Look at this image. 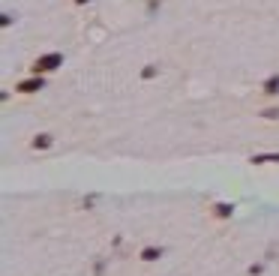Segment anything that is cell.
Returning a JSON list of instances; mask_svg holds the SVG:
<instances>
[{"instance_id":"obj_1","label":"cell","mask_w":279,"mask_h":276,"mask_svg":"<svg viewBox=\"0 0 279 276\" xmlns=\"http://www.w3.org/2000/svg\"><path fill=\"white\" fill-rule=\"evenodd\" d=\"M57 66H63V54L60 51H51V54H42V57H36L33 60V75H42V72H54Z\"/></svg>"},{"instance_id":"obj_2","label":"cell","mask_w":279,"mask_h":276,"mask_svg":"<svg viewBox=\"0 0 279 276\" xmlns=\"http://www.w3.org/2000/svg\"><path fill=\"white\" fill-rule=\"evenodd\" d=\"M42 87H45L42 75H33V78H24V81L15 84V90H18V93H36V90H42Z\"/></svg>"},{"instance_id":"obj_3","label":"cell","mask_w":279,"mask_h":276,"mask_svg":"<svg viewBox=\"0 0 279 276\" xmlns=\"http://www.w3.org/2000/svg\"><path fill=\"white\" fill-rule=\"evenodd\" d=\"M51 144H54V138H51L48 132L36 135V138H33V141H30V147H33V150H45V147H51Z\"/></svg>"},{"instance_id":"obj_4","label":"cell","mask_w":279,"mask_h":276,"mask_svg":"<svg viewBox=\"0 0 279 276\" xmlns=\"http://www.w3.org/2000/svg\"><path fill=\"white\" fill-rule=\"evenodd\" d=\"M231 213H234V204H225V201H219V204L213 207V216H216V219H228Z\"/></svg>"},{"instance_id":"obj_5","label":"cell","mask_w":279,"mask_h":276,"mask_svg":"<svg viewBox=\"0 0 279 276\" xmlns=\"http://www.w3.org/2000/svg\"><path fill=\"white\" fill-rule=\"evenodd\" d=\"M156 258H162V246H144L141 249V261H156Z\"/></svg>"},{"instance_id":"obj_6","label":"cell","mask_w":279,"mask_h":276,"mask_svg":"<svg viewBox=\"0 0 279 276\" xmlns=\"http://www.w3.org/2000/svg\"><path fill=\"white\" fill-rule=\"evenodd\" d=\"M261 90H264L267 96H276V93H279V75H270L264 84H261Z\"/></svg>"},{"instance_id":"obj_7","label":"cell","mask_w":279,"mask_h":276,"mask_svg":"<svg viewBox=\"0 0 279 276\" xmlns=\"http://www.w3.org/2000/svg\"><path fill=\"white\" fill-rule=\"evenodd\" d=\"M255 165H267V162H279V153H261V156H252Z\"/></svg>"},{"instance_id":"obj_8","label":"cell","mask_w":279,"mask_h":276,"mask_svg":"<svg viewBox=\"0 0 279 276\" xmlns=\"http://www.w3.org/2000/svg\"><path fill=\"white\" fill-rule=\"evenodd\" d=\"M156 72H159V66H153V63H150V66H144V69H141V78H147V81H150V78H156Z\"/></svg>"},{"instance_id":"obj_9","label":"cell","mask_w":279,"mask_h":276,"mask_svg":"<svg viewBox=\"0 0 279 276\" xmlns=\"http://www.w3.org/2000/svg\"><path fill=\"white\" fill-rule=\"evenodd\" d=\"M261 117H264V120H279V108H264Z\"/></svg>"},{"instance_id":"obj_10","label":"cell","mask_w":279,"mask_h":276,"mask_svg":"<svg viewBox=\"0 0 279 276\" xmlns=\"http://www.w3.org/2000/svg\"><path fill=\"white\" fill-rule=\"evenodd\" d=\"M0 24L9 27V24H12V15H9V12H3V15H0Z\"/></svg>"},{"instance_id":"obj_11","label":"cell","mask_w":279,"mask_h":276,"mask_svg":"<svg viewBox=\"0 0 279 276\" xmlns=\"http://www.w3.org/2000/svg\"><path fill=\"white\" fill-rule=\"evenodd\" d=\"M261 270H264V264H252V267H249V273H252V276H258Z\"/></svg>"},{"instance_id":"obj_12","label":"cell","mask_w":279,"mask_h":276,"mask_svg":"<svg viewBox=\"0 0 279 276\" xmlns=\"http://www.w3.org/2000/svg\"><path fill=\"white\" fill-rule=\"evenodd\" d=\"M72 3H75V6H84V3H90V0H72Z\"/></svg>"}]
</instances>
